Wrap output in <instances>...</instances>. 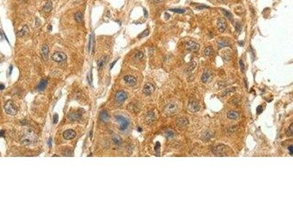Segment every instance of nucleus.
<instances>
[{
	"instance_id": "2f4dec72",
	"label": "nucleus",
	"mask_w": 293,
	"mask_h": 219,
	"mask_svg": "<svg viewBox=\"0 0 293 219\" xmlns=\"http://www.w3.org/2000/svg\"><path fill=\"white\" fill-rule=\"evenodd\" d=\"M80 117H81V116H80L79 114H78V113H75V114H72V115H70V119L71 121H76V120H78V119L80 118Z\"/></svg>"
},
{
	"instance_id": "4be33fe9",
	"label": "nucleus",
	"mask_w": 293,
	"mask_h": 219,
	"mask_svg": "<svg viewBox=\"0 0 293 219\" xmlns=\"http://www.w3.org/2000/svg\"><path fill=\"white\" fill-rule=\"evenodd\" d=\"M52 10V2L51 0H47V2H46V4L43 7V10L45 12L47 13H49L51 10Z\"/></svg>"
},
{
	"instance_id": "a18cd8bd",
	"label": "nucleus",
	"mask_w": 293,
	"mask_h": 219,
	"mask_svg": "<svg viewBox=\"0 0 293 219\" xmlns=\"http://www.w3.org/2000/svg\"><path fill=\"white\" fill-rule=\"evenodd\" d=\"M5 86L4 84H0V90H3V89H5Z\"/></svg>"
},
{
	"instance_id": "72a5a7b5",
	"label": "nucleus",
	"mask_w": 293,
	"mask_h": 219,
	"mask_svg": "<svg viewBox=\"0 0 293 219\" xmlns=\"http://www.w3.org/2000/svg\"><path fill=\"white\" fill-rule=\"evenodd\" d=\"M169 11L171 12H174V13H184L185 12V9H169Z\"/></svg>"
},
{
	"instance_id": "4468645a",
	"label": "nucleus",
	"mask_w": 293,
	"mask_h": 219,
	"mask_svg": "<svg viewBox=\"0 0 293 219\" xmlns=\"http://www.w3.org/2000/svg\"><path fill=\"white\" fill-rule=\"evenodd\" d=\"M188 108L191 112H198L200 110V105L196 101H192L189 103Z\"/></svg>"
},
{
	"instance_id": "f3484780",
	"label": "nucleus",
	"mask_w": 293,
	"mask_h": 219,
	"mask_svg": "<svg viewBox=\"0 0 293 219\" xmlns=\"http://www.w3.org/2000/svg\"><path fill=\"white\" fill-rule=\"evenodd\" d=\"M108 56H103L99 61H98V70L99 71H101V70H102V68L103 67V65H104V64L106 62V61H107V59H108Z\"/></svg>"
},
{
	"instance_id": "09e8293b",
	"label": "nucleus",
	"mask_w": 293,
	"mask_h": 219,
	"mask_svg": "<svg viewBox=\"0 0 293 219\" xmlns=\"http://www.w3.org/2000/svg\"><path fill=\"white\" fill-rule=\"evenodd\" d=\"M12 70H13V66H10V72H9V75H11Z\"/></svg>"
},
{
	"instance_id": "2eb2a0df",
	"label": "nucleus",
	"mask_w": 293,
	"mask_h": 219,
	"mask_svg": "<svg viewBox=\"0 0 293 219\" xmlns=\"http://www.w3.org/2000/svg\"><path fill=\"white\" fill-rule=\"evenodd\" d=\"M48 53H49L48 47L46 45H43L41 48V55L44 61H48V54H49Z\"/></svg>"
},
{
	"instance_id": "5701e85b",
	"label": "nucleus",
	"mask_w": 293,
	"mask_h": 219,
	"mask_svg": "<svg viewBox=\"0 0 293 219\" xmlns=\"http://www.w3.org/2000/svg\"><path fill=\"white\" fill-rule=\"evenodd\" d=\"M112 141L114 143V145L117 146H119L122 144V139L119 135H117V134H114L112 137Z\"/></svg>"
},
{
	"instance_id": "603ef678",
	"label": "nucleus",
	"mask_w": 293,
	"mask_h": 219,
	"mask_svg": "<svg viewBox=\"0 0 293 219\" xmlns=\"http://www.w3.org/2000/svg\"><path fill=\"white\" fill-rule=\"evenodd\" d=\"M138 130H139V132H142V128H139V129H138Z\"/></svg>"
},
{
	"instance_id": "1a4fd4ad",
	"label": "nucleus",
	"mask_w": 293,
	"mask_h": 219,
	"mask_svg": "<svg viewBox=\"0 0 293 219\" xmlns=\"http://www.w3.org/2000/svg\"><path fill=\"white\" fill-rule=\"evenodd\" d=\"M127 98H128L127 94L125 91H119L116 94V99L119 103L125 102L127 99Z\"/></svg>"
},
{
	"instance_id": "423d86ee",
	"label": "nucleus",
	"mask_w": 293,
	"mask_h": 219,
	"mask_svg": "<svg viewBox=\"0 0 293 219\" xmlns=\"http://www.w3.org/2000/svg\"><path fill=\"white\" fill-rule=\"evenodd\" d=\"M213 153L218 156H226V147L225 145H216L213 148Z\"/></svg>"
},
{
	"instance_id": "f704fd0d",
	"label": "nucleus",
	"mask_w": 293,
	"mask_h": 219,
	"mask_svg": "<svg viewBox=\"0 0 293 219\" xmlns=\"http://www.w3.org/2000/svg\"><path fill=\"white\" fill-rule=\"evenodd\" d=\"M196 66V63L195 62H191L190 64H189V66H188V69H187V71L188 72H191L193 71L194 70V68H195Z\"/></svg>"
},
{
	"instance_id": "c9c22d12",
	"label": "nucleus",
	"mask_w": 293,
	"mask_h": 219,
	"mask_svg": "<svg viewBox=\"0 0 293 219\" xmlns=\"http://www.w3.org/2000/svg\"><path fill=\"white\" fill-rule=\"evenodd\" d=\"M160 143L159 142H157L155 144V151L156 153H160Z\"/></svg>"
},
{
	"instance_id": "7c9ffc66",
	"label": "nucleus",
	"mask_w": 293,
	"mask_h": 219,
	"mask_svg": "<svg viewBox=\"0 0 293 219\" xmlns=\"http://www.w3.org/2000/svg\"><path fill=\"white\" fill-rule=\"evenodd\" d=\"M292 134H293V124L292 123H291L290 126H289V127L288 129L287 132V136H288V137H291V136H292Z\"/></svg>"
},
{
	"instance_id": "f03ea898",
	"label": "nucleus",
	"mask_w": 293,
	"mask_h": 219,
	"mask_svg": "<svg viewBox=\"0 0 293 219\" xmlns=\"http://www.w3.org/2000/svg\"><path fill=\"white\" fill-rule=\"evenodd\" d=\"M115 118H116L117 121L118 122L119 129L121 131H125L128 129L130 123L126 118H125L123 116H116Z\"/></svg>"
},
{
	"instance_id": "dca6fc26",
	"label": "nucleus",
	"mask_w": 293,
	"mask_h": 219,
	"mask_svg": "<svg viewBox=\"0 0 293 219\" xmlns=\"http://www.w3.org/2000/svg\"><path fill=\"white\" fill-rule=\"evenodd\" d=\"M176 123L179 126H185L188 124V120L186 118H179Z\"/></svg>"
},
{
	"instance_id": "ddd939ff",
	"label": "nucleus",
	"mask_w": 293,
	"mask_h": 219,
	"mask_svg": "<svg viewBox=\"0 0 293 219\" xmlns=\"http://www.w3.org/2000/svg\"><path fill=\"white\" fill-rule=\"evenodd\" d=\"M76 137V132L73 129H67L63 132V137L65 140H72Z\"/></svg>"
},
{
	"instance_id": "20e7f679",
	"label": "nucleus",
	"mask_w": 293,
	"mask_h": 219,
	"mask_svg": "<svg viewBox=\"0 0 293 219\" xmlns=\"http://www.w3.org/2000/svg\"><path fill=\"white\" fill-rule=\"evenodd\" d=\"M185 50L190 52H196L199 49V44L193 40H190L185 43Z\"/></svg>"
},
{
	"instance_id": "37998d69",
	"label": "nucleus",
	"mask_w": 293,
	"mask_h": 219,
	"mask_svg": "<svg viewBox=\"0 0 293 219\" xmlns=\"http://www.w3.org/2000/svg\"><path fill=\"white\" fill-rule=\"evenodd\" d=\"M5 136V131L0 130V137H3Z\"/></svg>"
},
{
	"instance_id": "0eeeda50",
	"label": "nucleus",
	"mask_w": 293,
	"mask_h": 219,
	"mask_svg": "<svg viewBox=\"0 0 293 219\" xmlns=\"http://www.w3.org/2000/svg\"><path fill=\"white\" fill-rule=\"evenodd\" d=\"M226 20L224 18H219L217 20V27L220 32H224L226 29Z\"/></svg>"
},
{
	"instance_id": "49530a36",
	"label": "nucleus",
	"mask_w": 293,
	"mask_h": 219,
	"mask_svg": "<svg viewBox=\"0 0 293 219\" xmlns=\"http://www.w3.org/2000/svg\"><path fill=\"white\" fill-rule=\"evenodd\" d=\"M48 146L51 147V145H52V138H49V139H48Z\"/></svg>"
},
{
	"instance_id": "9d476101",
	"label": "nucleus",
	"mask_w": 293,
	"mask_h": 219,
	"mask_svg": "<svg viewBox=\"0 0 293 219\" xmlns=\"http://www.w3.org/2000/svg\"><path fill=\"white\" fill-rule=\"evenodd\" d=\"M165 110L169 114H175L177 111V107L174 103H169L165 107Z\"/></svg>"
},
{
	"instance_id": "39448f33",
	"label": "nucleus",
	"mask_w": 293,
	"mask_h": 219,
	"mask_svg": "<svg viewBox=\"0 0 293 219\" xmlns=\"http://www.w3.org/2000/svg\"><path fill=\"white\" fill-rule=\"evenodd\" d=\"M52 59L56 62H63L66 61L67 59V56L65 53L62 52H57L54 53L52 56Z\"/></svg>"
},
{
	"instance_id": "3c124183",
	"label": "nucleus",
	"mask_w": 293,
	"mask_h": 219,
	"mask_svg": "<svg viewBox=\"0 0 293 219\" xmlns=\"http://www.w3.org/2000/svg\"><path fill=\"white\" fill-rule=\"evenodd\" d=\"M48 30L49 31H52V26L51 25H49L48 26Z\"/></svg>"
},
{
	"instance_id": "9b49d317",
	"label": "nucleus",
	"mask_w": 293,
	"mask_h": 219,
	"mask_svg": "<svg viewBox=\"0 0 293 219\" xmlns=\"http://www.w3.org/2000/svg\"><path fill=\"white\" fill-rule=\"evenodd\" d=\"M212 78V73L209 70H205L203 72V74L201 75V81L203 83H208Z\"/></svg>"
},
{
	"instance_id": "a878e982",
	"label": "nucleus",
	"mask_w": 293,
	"mask_h": 219,
	"mask_svg": "<svg viewBox=\"0 0 293 219\" xmlns=\"http://www.w3.org/2000/svg\"><path fill=\"white\" fill-rule=\"evenodd\" d=\"M165 136L168 139H171L175 136V133L174 132V131L171 130V129H168V130H166L165 131Z\"/></svg>"
},
{
	"instance_id": "ea45409f",
	"label": "nucleus",
	"mask_w": 293,
	"mask_h": 219,
	"mask_svg": "<svg viewBox=\"0 0 293 219\" xmlns=\"http://www.w3.org/2000/svg\"><path fill=\"white\" fill-rule=\"evenodd\" d=\"M235 28H236V30L238 31L239 32L241 31V26L240 24V23H237L235 24Z\"/></svg>"
},
{
	"instance_id": "c03bdc74",
	"label": "nucleus",
	"mask_w": 293,
	"mask_h": 219,
	"mask_svg": "<svg viewBox=\"0 0 293 219\" xmlns=\"http://www.w3.org/2000/svg\"><path fill=\"white\" fill-rule=\"evenodd\" d=\"M117 60H118V59H117V60H116V61H114L113 63H112V65H111V67H110V69H111V70H112V68H113V66H114V65H115V64H116V63H117Z\"/></svg>"
},
{
	"instance_id": "f257e3e1",
	"label": "nucleus",
	"mask_w": 293,
	"mask_h": 219,
	"mask_svg": "<svg viewBox=\"0 0 293 219\" xmlns=\"http://www.w3.org/2000/svg\"><path fill=\"white\" fill-rule=\"evenodd\" d=\"M37 137L36 134L32 131H28L27 132L23 135L21 139V142L24 145H30L35 144L37 142Z\"/></svg>"
},
{
	"instance_id": "a19ab883",
	"label": "nucleus",
	"mask_w": 293,
	"mask_h": 219,
	"mask_svg": "<svg viewBox=\"0 0 293 219\" xmlns=\"http://www.w3.org/2000/svg\"><path fill=\"white\" fill-rule=\"evenodd\" d=\"M152 2H153L155 4H158V3H161L163 2H164L165 0H150Z\"/></svg>"
},
{
	"instance_id": "de8ad7c7",
	"label": "nucleus",
	"mask_w": 293,
	"mask_h": 219,
	"mask_svg": "<svg viewBox=\"0 0 293 219\" xmlns=\"http://www.w3.org/2000/svg\"><path fill=\"white\" fill-rule=\"evenodd\" d=\"M144 17L147 18V11L145 10V9H144Z\"/></svg>"
},
{
	"instance_id": "473e14b6",
	"label": "nucleus",
	"mask_w": 293,
	"mask_h": 219,
	"mask_svg": "<svg viewBox=\"0 0 293 219\" xmlns=\"http://www.w3.org/2000/svg\"><path fill=\"white\" fill-rule=\"evenodd\" d=\"M149 31L148 29H145L143 32H142V33L138 36V37H139V38H143V37H147V36L149 34Z\"/></svg>"
},
{
	"instance_id": "7ed1b4c3",
	"label": "nucleus",
	"mask_w": 293,
	"mask_h": 219,
	"mask_svg": "<svg viewBox=\"0 0 293 219\" xmlns=\"http://www.w3.org/2000/svg\"><path fill=\"white\" fill-rule=\"evenodd\" d=\"M5 110L7 114L11 116H15L17 113V107L13 101L9 100L6 102L5 105Z\"/></svg>"
},
{
	"instance_id": "6e6552de",
	"label": "nucleus",
	"mask_w": 293,
	"mask_h": 219,
	"mask_svg": "<svg viewBox=\"0 0 293 219\" xmlns=\"http://www.w3.org/2000/svg\"><path fill=\"white\" fill-rule=\"evenodd\" d=\"M155 91V87L154 86L150 83H147L145 85H144V88H143V92L145 95H150L151 94H153V92Z\"/></svg>"
},
{
	"instance_id": "aec40b11",
	"label": "nucleus",
	"mask_w": 293,
	"mask_h": 219,
	"mask_svg": "<svg viewBox=\"0 0 293 219\" xmlns=\"http://www.w3.org/2000/svg\"><path fill=\"white\" fill-rule=\"evenodd\" d=\"M47 84H48V81H47L46 79H42L40 82V83H39V85H38V86H37V90L39 91H43L46 88Z\"/></svg>"
},
{
	"instance_id": "79ce46f5",
	"label": "nucleus",
	"mask_w": 293,
	"mask_h": 219,
	"mask_svg": "<svg viewBox=\"0 0 293 219\" xmlns=\"http://www.w3.org/2000/svg\"><path fill=\"white\" fill-rule=\"evenodd\" d=\"M288 150L289 151V154L292 156L293 153V150H292V145H289V148H288Z\"/></svg>"
},
{
	"instance_id": "58836bf2",
	"label": "nucleus",
	"mask_w": 293,
	"mask_h": 219,
	"mask_svg": "<svg viewBox=\"0 0 293 219\" xmlns=\"http://www.w3.org/2000/svg\"><path fill=\"white\" fill-rule=\"evenodd\" d=\"M58 120H59V116H58L57 114H55V115L54 116V121H53L54 123L56 124V123L58 122Z\"/></svg>"
},
{
	"instance_id": "4c0bfd02",
	"label": "nucleus",
	"mask_w": 293,
	"mask_h": 219,
	"mask_svg": "<svg viewBox=\"0 0 293 219\" xmlns=\"http://www.w3.org/2000/svg\"><path fill=\"white\" fill-rule=\"evenodd\" d=\"M263 111V107H262V105H259V106H258L257 108V113L259 115V114H260V113H262V112Z\"/></svg>"
},
{
	"instance_id": "b1692460",
	"label": "nucleus",
	"mask_w": 293,
	"mask_h": 219,
	"mask_svg": "<svg viewBox=\"0 0 293 219\" xmlns=\"http://www.w3.org/2000/svg\"><path fill=\"white\" fill-rule=\"evenodd\" d=\"M100 118L101 119V121H103L104 122L108 121V119H109V116H108V112H106V111L100 112Z\"/></svg>"
},
{
	"instance_id": "393cba45",
	"label": "nucleus",
	"mask_w": 293,
	"mask_h": 219,
	"mask_svg": "<svg viewBox=\"0 0 293 219\" xmlns=\"http://www.w3.org/2000/svg\"><path fill=\"white\" fill-rule=\"evenodd\" d=\"M213 53V49L211 46H208L207 48H206L204 51V55L207 57L211 56Z\"/></svg>"
},
{
	"instance_id": "6ab92c4d",
	"label": "nucleus",
	"mask_w": 293,
	"mask_h": 219,
	"mask_svg": "<svg viewBox=\"0 0 293 219\" xmlns=\"http://www.w3.org/2000/svg\"><path fill=\"white\" fill-rule=\"evenodd\" d=\"M239 116H240V114L234 110L229 111L227 113V118L231 120H236L237 118H239Z\"/></svg>"
},
{
	"instance_id": "bb28decb",
	"label": "nucleus",
	"mask_w": 293,
	"mask_h": 219,
	"mask_svg": "<svg viewBox=\"0 0 293 219\" xmlns=\"http://www.w3.org/2000/svg\"><path fill=\"white\" fill-rule=\"evenodd\" d=\"M75 20L78 23H81L83 20V15L81 12H77L75 13Z\"/></svg>"
},
{
	"instance_id": "cd10ccee",
	"label": "nucleus",
	"mask_w": 293,
	"mask_h": 219,
	"mask_svg": "<svg viewBox=\"0 0 293 219\" xmlns=\"http://www.w3.org/2000/svg\"><path fill=\"white\" fill-rule=\"evenodd\" d=\"M221 11H222V13L225 15L226 18H228L229 19H230V20H231V18H232V15H231V13H230V12H229L228 10H225V9H221Z\"/></svg>"
},
{
	"instance_id": "f8f14e48",
	"label": "nucleus",
	"mask_w": 293,
	"mask_h": 219,
	"mask_svg": "<svg viewBox=\"0 0 293 219\" xmlns=\"http://www.w3.org/2000/svg\"><path fill=\"white\" fill-rule=\"evenodd\" d=\"M124 80H125V82L128 85L131 86H135V85L136 84V82H137L136 79V77L134 76H132V75H125V76L124 77Z\"/></svg>"
},
{
	"instance_id": "e433bc0d",
	"label": "nucleus",
	"mask_w": 293,
	"mask_h": 219,
	"mask_svg": "<svg viewBox=\"0 0 293 219\" xmlns=\"http://www.w3.org/2000/svg\"><path fill=\"white\" fill-rule=\"evenodd\" d=\"M239 64H240V67L241 71L243 72H244V71H245V64H244V63H243V60H240Z\"/></svg>"
},
{
	"instance_id": "8fccbe9b",
	"label": "nucleus",
	"mask_w": 293,
	"mask_h": 219,
	"mask_svg": "<svg viewBox=\"0 0 293 219\" xmlns=\"http://www.w3.org/2000/svg\"><path fill=\"white\" fill-rule=\"evenodd\" d=\"M239 45L240 46L243 45V41H239Z\"/></svg>"
},
{
	"instance_id": "412c9836",
	"label": "nucleus",
	"mask_w": 293,
	"mask_h": 219,
	"mask_svg": "<svg viewBox=\"0 0 293 219\" xmlns=\"http://www.w3.org/2000/svg\"><path fill=\"white\" fill-rule=\"evenodd\" d=\"M29 32V28L28 26L26 25H24L23 26V28L21 29V30H20L18 33H17V36L18 37H24Z\"/></svg>"
},
{
	"instance_id": "c85d7f7f",
	"label": "nucleus",
	"mask_w": 293,
	"mask_h": 219,
	"mask_svg": "<svg viewBox=\"0 0 293 219\" xmlns=\"http://www.w3.org/2000/svg\"><path fill=\"white\" fill-rule=\"evenodd\" d=\"M235 91V88H229V89H226V90H225L222 93V96H226V95H228V94H231V93H233V92Z\"/></svg>"
},
{
	"instance_id": "c756f323",
	"label": "nucleus",
	"mask_w": 293,
	"mask_h": 219,
	"mask_svg": "<svg viewBox=\"0 0 293 219\" xmlns=\"http://www.w3.org/2000/svg\"><path fill=\"white\" fill-rule=\"evenodd\" d=\"M143 57H144V53L142 52H138V53H136V54L134 56V59L136 60H139V61L142 59H143Z\"/></svg>"
},
{
	"instance_id": "a211bd4d",
	"label": "nucleus",
	"mask_w": 293,
	"mask_h": 219,
	"mask_svg": "<svg viewBox=\"0 0 293 219\" xmlns=\"http://www.w3.org/2000/svg\"><path fill=\"white\" fill-rule=\"evenodd\" d=\"M155 120V116L154 112L153 111H150V112H148V114L146 116V121L147 122V123L150 124L153 122H154Z\"/></svg>"
}]
</instances>
